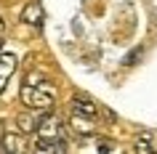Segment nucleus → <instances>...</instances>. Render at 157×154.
Here are the masks:
<instances>
[{
	"instance_id": "obj_5",
	"label": "nucleus",
	"mask_w": 157,
	"mask_h": 154,
	"mask_svg": "<svg viewBox=\"0 0 157 154\" xmlns=\"http://www.w3.org/2000/svg\"><path fill=\"white\" fill-rule=\"evenodd\" d=\"M40 117H43V114H37V109L21 112V114L16 117V128H19V133H21V136H32V133H37Z\"/></svg>"
},
{
	"instance_id": "obj_12",
	"label": "nucleus",
	"mask_w": 157,
	"mask_h": 154,
	"mask_svg": "<svg viewBox=\"0 0 157 154\" xmlns=\"http://www.w3.org/2000/svg\"><path fill=\"white\" fill-rule=\"evenodd\" d=\"M3 37H6V21L0 19V53H3Z\"/></svg>"
},
{
	"instance_id": "obj_11",
	"label": "nucleus",
	"mask_w": 157,
	"mask_h": 154,
	"mask_svg": "<svg viewBox=\"0 0 157 154\" xmlns=\"http://www.w3.org/2000/svg\"><path fill=\"white\" fill-rule=\"evenodd\" d=\"M6 128H8V122H6V120H0V144H3V138H6V133H8Z\"/></svg>"
},
{
	"instance_id": "obj_4",
	"label": "nucleus",
	"mask_w": 157,
	"mask_h": 154,
	"mask_svg": "<svg viewBox=\"0 0 157 154\" xmlns=\"http://www.w3.org/2000/svg\"><path fill=\"white\" fill-rule=\"evenodd\" d=\"M43 19H45V11H43V3L40 0H32V3H27L24 11H21V21L35 29H40L43 27Z\"/></svg>"
},
{
	"instance_id": "obj_1",
	"label": "nucleus",
	"mask_w": 157,
	"mask_h": 154,
	"mask_svg": "<svg viewBox=\"0 0 157 154\" xmlns=\"http://www.w3.org/2000/svg\"><path fill=\"white\" fill-rule=\"evenodd\" d=\"M56 101V88L48 77L35 82H24L21 85V104L27 109H37V112H48Z\"/></svg>"
},
{
	"instance_id": "obj_3",
	"label": "nucleus",
	"mask_w": 157,
	"mask_h": 154,
	"mask_svg": "<svg viewBox=\"0 0 157 154\" xmlns=\"http://www.w3.org/2000/svg\"><path fill=\"white\" fill-rule=\"evenodd\" d=\"M32 149H35V152H45V154H61V152H67V141L61 136H56V138L37 136V138H35V144H32Z\"/></svg>"
},
{
	"instance_id": "obj_2",
	"label": "nucleus",
	"mask_w": 157,
	"mask_h": 154,
	"mask_svg": "<svg viewBox=\"0 0 157 154\" xmlns=\"http://www.w3.org/2000/svg\"><path fill=\"white\" fill-rule=\"evenodd\" d=\"M69 128H72L80 138H88V136H93V133H96V117L69 109Z\"/></svg>"
},
{
	"instance_id": "obj_10",
	"label": "nucleus",
	"mask_w": 157,
	"mask_h": 154,
	"mask_svg": "<svg viewBox=\"0 0 157 154\" xmlns=\"http://www.w3.org/2000/svg\"><path fill=\"white\" fill-rule=\"evenodd\" d=\"M99 152H115V144L112 141H99Z\"/></svg>"
},
{
	"instance_id": "obj_8",
	"label": "nucleus",
	"mask_w": 157,
	"mask_h": 154,
	"mask_svg": "<svg viewBox=\"0 0 157 154\" xmlns=\"http://www.w3.org/2000/svg\"><path fill=\"white\" fill-rule=\"evenodd\" d=\"M69 109L83 112V114H91V117H99V114H101V106H96L93 101H88V98H83V96H75L72 104H69Z\"/></svg>"
},
{
	"instance_id": "obj_6",
	"label": "nucleus",
	"mask_w": 157,
	"mask_h": 154,
	"mask_svg": "<svg viewBox=\"0 0 157 154\" xmlns=\"http://www.w3.org/2000/svg\"><path fill=\"white\" fill-rule=\"evenodd\" d=\"M37 136H48V138L61 136V120H59L56 114H51V112H43L40 125H37Z\"/></svg>"
},
{
	"instance_id": "obj_9",
	"label": "nucleus",
	"mask_w": 157,
	"mask_h": 154,
	"mask_svg": "<svg viewBox=\"0 0 157 154\" xmlns=\"http://www.w3.org/2000/svg\"><path fill=\"white\" fill-rule=\"evenodd\" d=\"M133 149L136 152H141V154H152V136H139L136 138V144H133Z\"/></svg>"
},
{
	"instance_id": "obj_7",
	"label": "nucleus",
	"mask_w": 157,
	"mask_h": 154,
	"mask_svg": "<svg viewBox=\"0 0 157 154\" xmlns=\"http://www.w3.org/2000/svg\"><path fill=\"white\" fill-rule=\"evenodd\" d=\"M16 64H19V61H16L13 53H8V51H3V53H0V93L6 90L11 74L16 72Z\"/></svg>"
}]
</instances>
